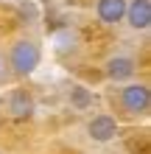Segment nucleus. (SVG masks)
<instances>
[{
  "mask_svg": "<svg viewBox=\"0 0 151 154\" xmlns=\"http://www.w3.org/2000/svg\"><path fill=\"white\" fill-rule=\"evenodd\" d=\"M37 65H39V48L34 42L23 39V42H17L14 48H11V67H14L17 76L34 73V67H37Z\"/></svg>",
  "mask_w": 151,
  "mask_h": 154,
  "instance_id": "nucleus-1",
  "label": "nucleus"
},
{
  "mask_svg": "<svg viewBox=\"0 0 151 154\" xmlns=\"http://www.w3.org/2000/svg\"><path fill=\"white\" fill-rule=\"evenodd\" d=\"M120 104H123V109H126L129 115H140V112H146V109H148V104H151L148 87H143V84H129V87L120 93Z\"/></svg>",
  "mask_w": 151,
  "mask_h": 154,
  "instance_id": "nucleus-2",
  "label": "nucleus"
},
{
  "mask_svg": "<svg viewBox=\"0 0 151 154\" xmlns=\"http://www.w3.org/2000/svg\"><path fill=\"white\" fill-rule=\"evenodd\" d=\"M126 17H129V25L137 31H146L151 25V3L148 0H131L126 6Z\"/></svg>",
  "mask_w": 151,
  "mask_h": 154,
  "instance_id": "nucleus-3",
  "label": "nucleus"
},
{
  "mask_svg": "<svg viewBox=\"0 0 151 154\" xmlns=\"http://www.w3.org/2000/svg\"><path fill=\"white\" fill-rule=\"evenodd\" d=\"M115 134H118V123H115V118L98 115V118H92V121H90V137L92 140L106 143V140H112Z\"/></svg>",
  "mask_w": 151,
  "mask_h": 154,
  "instance_id": "nucleus-4",
  "label": "nucleus"
},
{
  "mask_svg": "<svg viewBox=\"0 0 151 154\" xmlns=\"http://www.w3.org/2000/svg\"><path fill=\"white\" fill-rule=\"evenodd\" d=\"M98 17L104 23H120L126 17V0H98Z\"/></svg>",
  "mask_w": 151,
  "mask_h": 154,
  "instance_id": "nucleus-5",
  "label": "nucleus"
},
{
  "mask_svg": "<svg viewBox=\"0 0 151 154\" xmlns=\"http://www.w3.org/2000/svg\"><path fill=\"white\" fill-rule=\"evenodd\" d=\"M106 73L115 81H126V79L134 76V62L129 56H115V59H109V65H106Z\"/></svg>",
  "mask_w": 151,
  "mask_h": 154,
  "instance_id": "nucleus-6",
  "label": "nucleus"
},
{
  "mask_svg": "<svg viewBox=\"0 0 151 154\" xmlns=\"http://www.w3.org/2000/svg\"><path fill=\"white\" fill-rule=\"evenodd\" d=\"M11 112H14L17 118H28V115L34 112V101L23 93V90H17V93L11 95Z\"/></svg>",
  "mask_w": 151,
  "mask_h": 154,
  "instance_id": "nucleus-7",
  "label": "nucleus"
},
{
  "mask_svg": "<svg viewBox=\"0 0 151 154\" xmlns=\"http://www.w3.org/2000/svg\"><path fill=\"white\" fill-rule=\"evenodd\" d=\"M73 104L76 106H87V104H90V93H87L84 87H76L73 90Z\"/></svg>",
  "mask_w": 151,
  "mask_h": 154,
  "instance_id": "nucleus-8",
  "label": "nucleus"
},
{
  "mask_svg": "<svg viewBox=\"0 0 151 154\" xmlns=\"http://www.w3.org/2000/svg\"><path fill=\"white\" fill-rule=\"evenodd\" d=\"M6 76V62H3V56H0V79Z\"/></svg>",
  "mask_w": 151,
  "mask_h": 154,
  "instance_id": "nucleus-9",
  "label": "nucleus"
}]
</instances>
